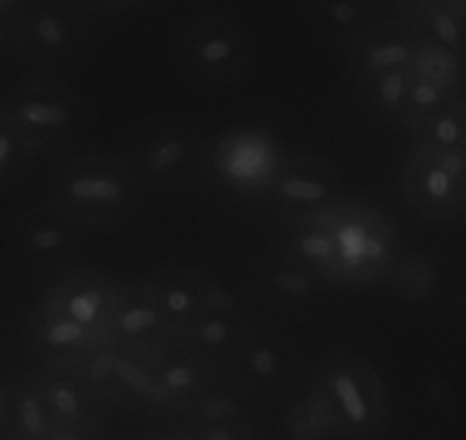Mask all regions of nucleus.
Wrapping results in <instances>:
<instances>
[{
	"label": "nucleus",
	"mask_w": 466,
	"mask_h": 440,
	"mask_svg": "<svg viewBox=\"0 0 466 440\" xmlns=\"http://www.w3.org/2000/svg\"><path fill=\"white\" fill-rule=\"evenodd\" d=\"M33 375L60 429L62 426H98V413L103 404L78 376L60 370H39Z\"/></svg>",
	"instance_id": "16"
},
{
	"label": "nucleus",
	"mask_w": 466,
	"mask_h": 440,
	"mask_svg": "<svg viewBox=\"0 0 466 440\" xmlns=\"http://www.w3.org/2000/svg\"><path fill=\"white\" fill-rule=\"evenodd\" d=\"M178 74L199 89H228L254 66V37L233 15L208 12L186 21L172 37Z\"/></svg>",
	"instance_id": "3"
},
{
	"label": "nucleus",
	"mask_w": 466,
	"mask_h": 440,
	"mask_svg": "<svg viewBox=\"0 0 466 440\" xmlns=\"http://www.w3.org/2000/svg\"><path fill=\"white\" fill-rule=\"evenodd\" d=\"M284 154L270 130L236 125L210 142L208 169L233 190L258 196L275 178Z\"/></svg>",
	"instance_id": "11"
},
{
	"label": "nucleus",
	"mask_w": 466,
	"mask_h": 440,
	"mask_svg": "<svg viewBox=\"0 0 466 440\" xmlns=\"http://www.w3.org/2000/svg\"><path fill=\"white\" fill-rule=\"evenodd\" d=\"M411 80H414V66L411 69L389 71V74H380L369 80H361V83H355V92L360 96L361 105L370 115H378L382 121L402 130L407 103H410Z\"/></svg>",
	"instance_id": "20"
},
{
	"label": "nucleus",
	"mask_w": 466,
	"mask_h": 440,
	"mask_svg": "<svg viewBox=\"0 0 466 440\" xmlns=\"http://www.w3.org/2000/svg\"><path fill=\"white\" fill-rule=\"evenodd\" d=\"M197 420V440H263L261 434L240 415V406L233 399L210 395L192 411Z\"/></svg>",
	"instance_id": "21"
},
{
	"label": "nucleus",
	"mask_w": 466,
	"mask_h": 440,
	"mask_svg": "<svg viewBox=\"0 0 466 440\" xmlns=\"http://www.w3.org/2000/svg\"><path fill=\"white\" fill-rule=\"evenodd\" d=\"M414 146L466 155V96H455L410 130Z\"/></svg>",
	"instance_id": "19"
},
{
	"label": "nucleus",
	"mask_w": 466,
	"mask_h": 440,
	"mask_svg": "<svg viewBox=\"0 0 466 440\" xmlns=\"http://www.w3.org/2000/svg\"><path fill=\"white\" fill-rule=\"evenodd\" d=\"M5 417L10 420L12 440H48L60 426L53 420L35 375L21 379L7 399Z\"/></svg>",
	"instance_id": "18"
},
{
	"label": "nucleus",
	"mask_w": 466,
	"mask_h": 440,
	"mask_svg": "<svg viewBox=\"0 0 466 440\" xmlns=\"http://www.w3.org/2000/svg\"><path fill=\"white\" fill-rule=\"evenodd\" d=\"M400 195L420 222H460L466 215V155L411 144L400 163Z\"/></svg>",
	"instance_id": "7"
},
{
	"label": "nucleus",
	"mask_w": 466,
	"mask_h": 440,
	"mask_svg": "<svg viewBox=\"0 0 466 440\" xmlns=\"http://www.w3.org/2000/svg\"><path fill=\"white\" fill-rule=\"evenodd\" d=\"M339 258V285H370L391 276L402 258L400 231L384 210L357 199L340 201L327 210Z\"/></svg>",
	"instance_id": "5"
},
{
	"label": "nucleus",
	"mask_w": 466,
	"mask_h": 440,
	"mask_svg": "<svg viewBox=\"0 0 466 440\" xmlns=\"http://www.w3.org/2000/svg\"><path fill=\"white\" fill-rule=\"evenodd\" d=\"M286 434L290 440H334L325 413L309 390L286 411Z\"/></svg>",
	"instance_id": "25"
},
{
	"label": "nucleus",
	"mask_w": 466,
	"mask_h": 440,
	"mask_svg": "<svg viewBox=\"0 0 466 440\" xmlns=\"http://www.w3.org/2000/svg\"><path fill=\"white\" fill-rule=\"evenodd\" d=\"M419 35L396 10H387L369 30L345 48L352 83H361L389 71L411 69Z\"/></svg>",
	"instance_id": "13"
},
{
	"label": "nucleus",
	"mask_w": 466,
	"mask_h": 440,
	"mask_svg": "<svg viewBox=\"0 0 466 440\" xmlns=\"http://www.w3.org/2000/svg\"><path fill=\"white\" fill-rule=\"evenodd\" d=\"M147 440H197L195 431H172V434H156Z\"/></svg>",
	"instance_id": "29"
},
{
	"label": "nucleus",
	"mask_w": 466,
	"mask_h": 440,
	"mask_svg": "<svg viewBox=\"0 0 466 440\" xmlns=\"http://www.w3.org/2000/svg\"><path fill=\"white\" fill-rule=\"evenodd\" d=\"M393 10L411 24L420 39L466 60V0H411Z\"/></svg>",
	"instance_id": "14"
},
{
	"label": "nucleus",
	"mask_w": 466,
	"mask_h": 440,
	"mask_svg": "<svg viewBox=\"0 0 466 440\" xmlns=\"http://www.w3.org/2000/svg\"><path fill=\"white\" fill-rule=\"evenodd\" d=\"M0 116L42 158L66 149L80 137L87 124V103L66 83L33 78L0 96Z\"/></svg>",
	"instance_id": "4"
},
{
	"label": "nucleus",
	"mask_w": 466,
	"mask_h": 440,
	"mask_svg": "<svg viewBox=\"0 0 466 440\" xmlns=\"http://www.w3.org/2000/svg\"><path fill=\"white\" fill-rule=\"evenodd\" d=\"M389 278H391L396 295H400L402 299L423 302L437 285V265L423 254L402 255Z\"/></svg>",
	"instance_id": "24"
},
{
	"label": "nucleus",
	"mask_w": 466,
	"mask_h": 440,
	"mask_svg": "<svg viewBox=\"0 0 466 440\" xmlns=\"http://www.w3.org/2000/svg\"><path fill=\"white\" fill-rule=\"evenodd\" d=\"M15 25L21 60L46 69L69 66L89 39V19L76 3H21Z\"/></svg>",
	"instance_id": "9"
},
{
	"label": "nucleus",
	"mask_w": 466,
	"mask_h": 440,
	"mask_svg": "<svg viewBox=\"0 0 466 440\" xmlns=\"http://www.w3.org/2000/svg\"><path fill=\"white\" fill-rule=\"evenodd\" d=\"M37 160V154L25 144V139L0 116V192L24 183Z\"/></svg>",
	"instance_id": "23"
},
{
	"label": "nucleus",
	"mask_w": 466,
	"mask_h": 440,
	"mask_svg": "<svg viewBox=\"0 0 466 440\" xmlns=\"http://www.w3.org/2000/svg\"><path fill=\"white\" fill-rule=\"evenodd\" d=\"M464 66L466 60L461 55L446 51L441 46H434V44L419 37L414 60L416 78L448 89L452 94H464Z\"/></svg>",
	"instance_id": "22"
},
{
	"label": "nucleus",
	"mask_w": 466,
	"mask_h": 440,
	"mask_svg": "<svg viewBox=\"0 0 466 440\" xmlns=\"http://www.w3.org/2000/svg\"><path fill=\"white\" fill-rule=\"evenodd\" d=\"M83 228L42 201L15 219L10 228V251L28 272L57 276L74 269L83 251Z\"/></svg>",
	"instance_id": "10"
},
{
	"label": "nucleus",
	"mask_w": 466,
	"mask_h": 440,
	"mask_svg": "<svg viewBox=\"0 0 466 440\" xmlns=\"http://www.w3.org/2000/svg\"><path fill=\"white\" fill-rule=\"evenodd\" d=\"M293 375L290 352L270 334L249 331L248 340L240 347L238 358L231 367V376L245 388L270 395Z\"/></svg>",
	"instance_id": "15"
},
{
	"label": "nucleus",
	"mask_w": 466,
	"mask_h": 440,
	"mask_svg": "<svg viewBox=\"0 0 466 440\" xmlns=\"http://www.w3.org/2000/svg\"><path fill=\"white\" fill-rule=\"evenodd\" d=\"M145 195V183L127 155L83 151L57 163L44 201L83 231H106L127 224Z\"/></svg>",
	"instance_id": "1"
},
{
	"label": "nucleus",
	"mask_w": 466,
	"mask_h": 440,
	"mask_svg": "<svg viewBox=\"0 0 466 440\" xmlns=\"http://www.w3.org/2000/svg\"><path fill=\"white\" fill-rule=\"evenodd\" d=\"M277 219L307 217L336 208L345 195L343 174L327 158L286 151L270 185L258 195Z\"/></svg>",
	"instance_id": "8"
},
{
	"label": "nucleus",
	"mask_w": 466,
	"mask_h": 440,
	"mask_svg": "<svg viewBox=\"0 0 466 440\" xmlns=\"http://www.w3.org/2000/svg\"><path fill=\"white\" fill-rule=\"evenodd\" d=\"M309 395L325 413L334 440H378L389 429L393 402L378 367L357 352H329L311 372Z\"/></svg>",
	"instance_id": "2"
},
{
	"label": "nucleus",
	"mask_w": 466,
	"mask_h": 440,
	"mask_svg": "<svg viewBox=\"0 0 466 440\" xmlns=\"http://www.w3.org/2000/svg\"><path fill=\"white\" fill-rule=\"evenodd\" d=\"M80 12L87 16L89 21H101V19H112V16H127L131 12H137L145 7V3H133V0H116V3H110V0H89V3H76Z\"/></svg>",
	"instance_id": "27"
},
{
	"label": "nucleus",
	"mask_w": 466,
	"mask_h": 440,
	"mask_svg": "<svg viewBox=\"0 0 466 440\" xmlns=\"http://www.w3.org/2000/svg\"><path fill=\"white\" fill-rule=\"evenodd\" d=\"M384 12L387 7L360 3V0H325L309 7V21L322 37L340 44L345 51Z\"/></svg>",
	"instance_id": "17"
},
{
	"label": "nucleus",
	"mask_w": 466,
	"mask_h": 440,
	"mask_svg": "<svg viewBox=\"0 0 466 440\" xmlns=\"http://www.w3.org/2000/svg\"><path fill=\"white\" fill-rule=\"evenodd\" d=\"M277 263H279V267L270 272V285L284 297H307V295H313L320 287H325L320 278L313 276L311 272H307L299 265L290 263L281 255L277 258Z\"/></svg>",
	"instance_id": "26"
},
{
	"label": "nucleus",
	"mask_w": 466,
	"mask_h": 440,
	"mask_svg": "<svg viewBox=\"0 0 466 440\" xmlns=\"http://www.w3.org/2000/svg\"><path fill=\"white\" fill-rule=\"evenodd\" d=\"M124 155L147 190L178 192L208 172L210 142L187 121L158 116L137 125Z\"/></svg>",
	"instance_id": "6"
},
{
	"label": "nucleus",
	"mask_w": 466,
	"mask_h": 440,
	"mask_svg": "<svg viewBox=\"0 0 466 440\" xmlns=\"http://www.w3.org/2000/svg\"><path fill=\"white\" fill-rule=\"evenodd\" d=\"M145 285L178 345L206 311L231 297L218 283L187 267H165Z\"/></svg>",
	"instance_id": "12"
},
{
	"label": "nucleus",
	"mask_w": 466,
	"mask_h": 440,
	"mask_svg": "<svg viewBox=\"0 0 466 440\" xmlns=\"http://www.w3.org/2000/svg\"><path fill=\"white\" fill-rule=\"evenodd\" d=\"M5 413H7V399L0 395V420L5 417Z\"/></svg>",
	"instance_id": "30"
},
{
	"label": "nucleus",
	"mask_w": 466,
	"mask_h": 440,
	"mask_svg": "<svg viewBox=\"0 0 466 440\" xmlns=\"http://www.w3.org/2000/svg\"><path fill=\"white\" fill-rule=\"evenodd\" d=\"M19 15V12H16ZM15 16H0V66L12 60H21L19 39H16Z\"/></svg>",
	"instance_id": "28"
}]
</instances>
